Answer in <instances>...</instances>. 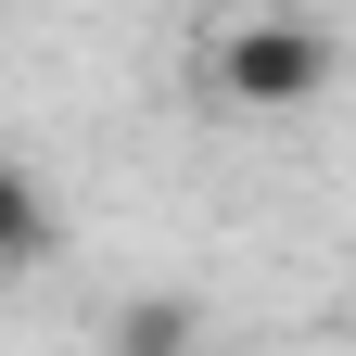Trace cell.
I'll return each instance as SVG.
<instances>
[{"label":"cell","instance_id":"cell-3","mask_svg":"<svg viewBox=\"0 0 356 356\" xmlns=\"http://www.w3.org/2000/svg\"><path fill=\"white\" fill-rule=\"evenodd\" d=\"M191 343H204V305H178V293H153V305L115 318V356H191Z\"/></svg>","mask_w":356,"mask_h":356},{"label":"cell","instance_id":"cell-2","mask_svg":"<svg viewBox=\"0 0 356 356\" xmlns=\"http://www.w3.org/2000/svg\"><path fill=\"white\" fill-rule=\"evenodd\" d=\"M26 267H51V191L0 165V280H26Z\"/></svg>","mask_w":356,"mask_h":356},{"label":"cell","instance_id":"cell-1","mask_svg":"<svg viewBox=\"0 0 356 356\" xmlns=\"http://www.w3.org/2000/svg\"><path fill=\"white\" fill-rule=\"evenodd\" d=\"M216 89L254 102V115H305V102L331 89V26H305V13H254V26H229V38H216Z\"/></svg>","mask_w":356,"mask_h":356}]
</instances>
